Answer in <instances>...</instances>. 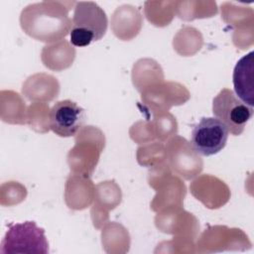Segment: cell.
Instances as JSON below:
<instances>
[{
	"label": "cell",
	"instance_id": "obj_4",
	"mask_svg": "<svg viewBox=\"0 0 254 254\" xmlns=\"http://www.w3.org/2000/svg\"><path fill=\"white\" fill-rule=\"evenodd\" d=\"M253 107L242 102L235 93L228 88H223L213 98L212 113L220 120L234 136L240 135L247 122L253 115Z\"/></svg>",
	"mask_w": 254,
	"mask_h": 254
},
{
	"label": "cell",
	"instance_id": "obj_7",
	"mask_svg": "<svg viewBox=\"0 0 254 254\" xmlns=\"http://www.w3.org/2000/svg\"><path fill=\"white\" fill-rule=\"evenodd\" d=\"M235 95L246 105L254 106V52L243 56L233 70Z\"/></svg>",
	"mask_w": 254,
	"mask_h": 254
},
{
	"label": "cell",
	"instance_id": "obj_6",
	"mask_svg": "<svg viewBox=\"0 0 254 254\" xmlns=\"http://www.w3.org/2000/svg\"><path fill=\"white\" fill-rule=\"evenodd\" d=\"M86 119L84 109L70 99L58 101L49 112V127L60 137H71L80 131Z\"/></svg>",
	"mask_w": 254,
	"mask_h": 254
},
{
	"label": "cell",
	"instance_id": "obj_5",
	"mask_svg": "<svg viewBox=\"0 0 254 254\" xmlns=\"http://www.w3.org/2000/svg\"><path fill=\"white\" fill-rule=\"evenodd\" d=\"M226 126L215 117H202L191 130L190 143L193 150L202 156L220 152L228 139Z\"/></svg>",
	"mask_w": 254,
	"mask_h": 254
},
{
	"label": "cell",
	"instance_id": "obj_2",
	"mask_svg": "<svg viewBox=\"0 0 254 254\" xmlns=\"http://www.w3.org/2000/svg\"><path fill=\"white\" fill-rule=\"evenodd\" d=\"M107 30L105 12L94 2H76L71 19L70 43L85 47L103 38Z\"/></svg>",
	"mask_w": 254,
	"mask_h": 254
},
{
	"label": "cell",
	"instance_id": "obj_1",
	"mask_svg": "<svg viewBox=\"0 0 254 254\" xmlns=\"http://www.w3.org/2000/svg\"><path fill=\"white\" fill-rule=\"evenodd\" d=\"M68 8L60 2L31 4L22 11L21 26L27 35L46 43L64 38L71 29Z\"/></svg>",
	"mask_w": 254,
	"mask_h": 254
},
{
	"label": "cell",
	"instance_id": "obj_3",
	"mask_svg": "<svg viewBox=\"0 0 254 254\" xmlns=\"http://www.w3.org/2000/svg\"><path fill=\"white\" fill-rule=\"evenodd\" d=\"M0 253H49L45 230L34 221L11 224L1 242Z\"/></svg>",
	"mask_w": 254,
	"mask_h": 254
}]
</instances>
